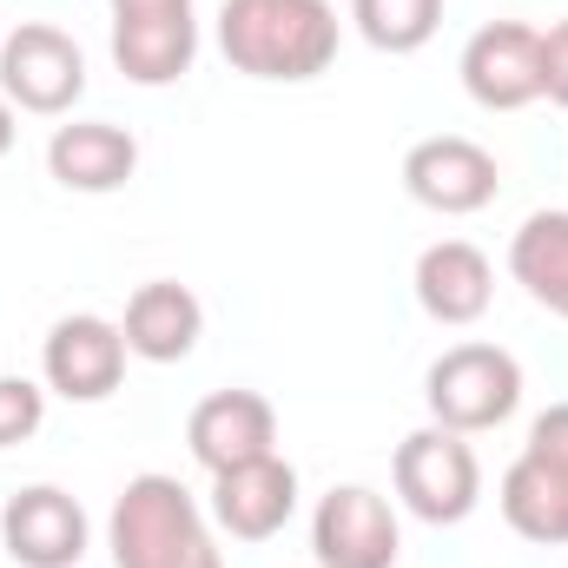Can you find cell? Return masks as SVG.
I'll use <instances>...</instances> for the list:
<instances>
[{
  "mask_svg": "<svg viewBox=\"0 0 568 568\" xmlns=\"http://www.w3.org/2000/svg\"><path fill=\"white\" fill-rule=\"evenodd\" d=\"M0 93L13 100V113H40L60 120L80 106L87 93V53L73 33L47 27V20H20L0 40Z\"/></svg>",
  "mask_w": 568,
  "mask_h": 568,
  "instance_id": "8992f818",
  "label": "cell"
},
{
  "mask_svg": "<svg viewBox=\"0 0 568 568\" xmlns=\"http://www.w3.org/2000/svg\"><path fill=\"white\" fill-rule=\"evenodd\" d=\"M126 331L113 317H93V311H73L47 331L40 344V371H47V390H60L67 404H106L126 377Z\"/></svg>",
  "mask_w": 568,
  "mask_h": 568,
  "instance_id": "30bf717a",
  "label": "cell"
},
{
  "mask_svg": "<svg viewBox=\"0 0 568 568\" xmlns=\"http://www.w3.org/2000/svg\"><path fill=\"white\" fill-rule=\"evenodd\" d=\"M185 443H192V456H199L205 476H225V469L258 463V456L278 449V410H272V397H258V390H212V397L192 410Z\"/></svg>",
  "mask_w": 568,
  "mask_h": 568,
  "instance_id": "7c38bea8",
  "label": "cell"
},
{
  "mask_svg": "<svg viewBox=\"0 0 568 568\" xmlns=\"http://www.w3.org/2000/svg\"><path fill=\"white\" fill-rule=\"evenodd\" d=\"M40 424H47V390L27 377H0V449L40 436Z\"/></svg>",
  "mask_w": 568,
  "mask_h": 568,
  "instance_id": "ffe728a7",
  "label": "cell"
},
{
  "mask_svg": "<svg viewBox=\"0 0 568 568\" xmlns=\"http://www.w3.org/2000/svg\"><path fill=\"white\" fill-rule=\"evenodd\" d=\"M509 278L542 311L568 317V212H529L509 239Z\"/></svg>",
  "mask_w": 568,
  "mask_h": 568,
  "instance_id": "ac0fdd59",
  "label": "cell"
},
{
  "mask_svg": "<svg viewBox=\"0 0 568 568\" xmlns=\"http://www.w3.org/2000/svg\"><path fill=\"white\" fill-rule=\"evenodd\" d=\"M13 133H20V120H13V100L0 93V159L13 152Z\"/></svg>",
  "mask_w": 568,
  "mask_h": 568,
  "instance_id": "7402d4cb",
  "label": "cell"
},
{
  "mask_svg": "<svg viewBox=\"0 0 568 568\" xmlns=\"http://www.w3.org/2000/svg\"><path fill=\"white\" fill-rule=\"evenodd\" d=\"M429 424L456 429V436H483V429L509 424L523 404V364L503 344H449L424 377Z\"/></svg>",
  "mask_w": 568,
  "mask_h": 568,
  "instance_id": "3957f363",
  "label": "cell"
},
{
  "mask_svg": "<svg viewBox=\"0 0 568 568\" xmlns=\"http://www.w3.org/2000/svg\"><path fill=\"white\" fill-rule=\"evenodd\" d=\"M0 542L20 568H73L87 556V509L53 489V483H33L20 496H7L0 509Z\"/></svg>",
  "mask_w": 568,
  "mask_h": 568,
  "instance_id": "4fadbf2b",
  "label": "cell"
},
{
  "mask_svg": "<svg viewBox=\"0 0 568 568\" xmlns=\"http://www.w3.org/2000/svg\"><path fill=\"white\" fill-rule=\"evenodd\" d=\"M113 7V67L133 87H172L199 60L192 0H106Z\"/></svg>",
  "mask_w": 568,
  "mask_h": 568,
  "instance_id": "52a82bcc",
  "label": "cell"
},
{
  "mask_svg": "<svg viewBox=\"0 0 568 568\" xmlns=\"http://www.w3.org/2000/svg\"><path fill=\"white\" fill-rule=\"evenodd\" d=\"M417 304L436 324H476L496 297V265L469 245V239H436L417 258Z\"/></svg>",
  "mask_w": 568,
  "mask_h": 568,
  "instance_id": "e0dca14e",
  "label": "cell"
},
{
  "mask_svg": "<svg viewBox=\"0 0 568 568\" xmlns=\"http://www.w3.org/2000/svg\"><path fill=\"white\" fill-rule=\"evenodd\" d=\"M311 549L317 568H397V509L364 483H337L311 516Z\"/></svg>",
  "mask_w": 568,
  "mask_h": 568,
  "instance_id": "8fae6325",
  "label": "cell"
},
{
  "mask_svg": "<svg viewBox=\"0 0 568 568\" xmlns=\"http://www.w3.org/2000/svg\"><path fill=\"white\" fill-rule=\"evenodd\" d=\"M120 331H126V351L133 357H145V364H179L205 337V304L179 278H152L126 297V324Z\"/></svg>",
  "mask_w": 568,
  "mask_h": 568,
  "instance_id": "2e32d148",
  "label": "cell"
},
{
  "mask_svg": "<svg viewBox=\"0 0 568 568\" xmlns=\"http://www.w3.org/2000/svg\"><path fill=\"white\" fill-rule=\"evenodd\" d=\"M496 503H503V523L523 542H542V549L568 542V404H549L529 424V443L509 463Z\"/></svg>",
  "mask_w": 568,
  "mask_h": 568,
  "instance_id": "5b68a950",
  "label": "cell"
},
{
  "mask_svg": "<svg viewBox=\"0 0 568 568\" xmlns=\"http://www.w3.org/2000/svg\"><path fill=\"white\" fill-rule=\"evenodd\" d=\"M47 172L67 192H87V199L120 192L140 172V140L126 126H113V120H67L47 140Z\"/></svg>",
  "mask_w": 568,
  "mask_h": 568,
  "instance_id": "9a60e30c",
  "label": "cell"
},
{
  "mask_svg": "<svg viewBox=\"0 0 568 568\" xmlns=\"http://www.w3.org/2000/svg\"><path fill=\"white\" fill-rule=\"evenodd\" d=\"M219 53L245 80H317L337 60V7L331 0H225Z\"/></svg>",
  "mask_w": 568,
  "mask_h": 568,
  "instance_id": "6da1fadb",
  "label": "cell"
},
{
  "mask_svg": "<svg viewBox=\"0 0 568 568\" xmlns=\"http://www.w3.org/2000/svg\"><path fill=\"white\" fill-rule=\"evenodd\" d=\"M291 516H297V469L284 463L278 449L212 476V523L232 542H272Z\"/></svg>",
  "mask_w": 568,
  "mask_h": 568,
  "instance_id": "5bb4252c",
  "label": "cell"
},
{
  "mask_svg": "<svg viewBox=\"0 0 568 568\" xmlns=\"http://www.w3.org/2000/svg\"><path fill=\"white\" fill-rule=\"evenodd\" d=\"M404 192L424 205V212H443V219H469L483 205H496L503 192V165L496 152L463 133H436V140H417L404 152Z\"/></svg>",
  "mask_w": 568,
  "mask_h": 568,
  "instance_id": "9c48e42d",
  "label": "cell"
},
{
  "mask_svg": "<svg viewBox=\"0 0 568 568\" xmlns=\"http://www.w3.org/2000/svg\"><path fill=\"white\" fill-rule=\"evenodd\" d=\"M351 20L377 53H417L443 27V0H351Z\"/></svg>",
  "mask_w": 568,
  "mask_h": 568,
  "instance_id": "d6986e66",
  "label": "cell"
},
{
  "mask_svg": "<svg viewBox=\"0 0 568 568\" xmlns=\"http://www.w3.org/2000/svg\"><path fill=\"white\" fill-rule=\"evenodd\" d=\"M542 100L568 106V20L542 33Z\"/></svg>",
  "mask_w": 568,
  "mask_h": 568,
  "instance_id": "44dd1931",
  "label": "cell"
},
{
  "mask_svg": "<svg viewBox=\"0 0 568 568\" xmlns=\"http://www.w3.org/2000/svg\"><path fill=\"white\" fill-rule=\"evenodd\" d=\"M456 73L483 113H523L542 100V33L523 20H489L469 33Z\"/></svg>",
  "mask_w": 568,
  "mask_h": 568,
  "instance_id": "ba28073f",
  "label": "cell"
},
{
  "mask_svg": "<svg viewBox=\"0 0 568 568\" xmlns=\"http://www.w3.org/2000/svg\"><path fill=\"white\" fill-rule=\"evenodd\" d=\"M106 549H113V568H225L192 489L179 476H159V469H145L120 489L113 523H106Z\"/></svg>",
  "mask_w": 568,
  "mask_h": 568,
  "instance_id": "7a4b0ae2",
  "label": "cell"
},
{
  "mask_svg": "<svg viewBox=\"0 0 568 568\" xmlns=\"http://www.w3.org/2000/svg\"><path fill=\"white\" fill-rule=\"evenodd\" d=\"M390 483H397L404 509L417 523H429V529H456L483 503V463H476L469 436H456V429H443V424H424L397 443Z\"/></svg>",
  "mask_w": 568,
  "mask_h": 568,
  "instance_id": "277c9868",
  "label": "cell"
}]
</instances>
